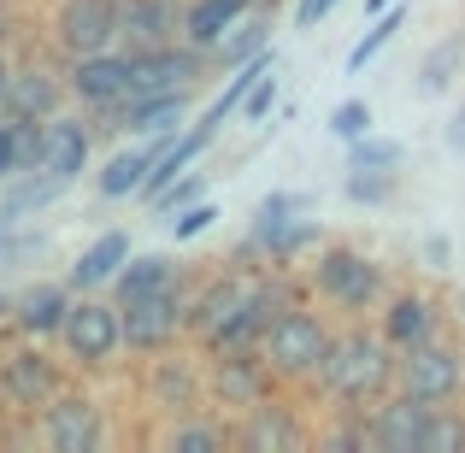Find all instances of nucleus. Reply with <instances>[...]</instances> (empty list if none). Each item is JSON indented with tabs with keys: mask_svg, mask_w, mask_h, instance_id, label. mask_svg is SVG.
<instances>
[{
	"mask_svg": "<svg viewBox=\"0 0 465 453\" xmlns=\"http://www.w3.org/2000/svg\"><path fill=\"white\" fill-rule=\"evenodd\" d=\"M301 289H307V300H318L336 324H365V318H377V306H383V295L395 289V277H389V265L371 260L365 248L324 236L312 248V260L301 265Z\"/></svg>",
	"mask_w": 465,
	"mask_h": 453,
	"instance_id": "f03ea898",
	"label": "nucleus"
},
{
	"mask_svg": "<svg viewBox=\"0 0 465 453\" xmlns=\"http://www.w3.org/2000/svg\"><path fill=\"white\" fill-rule=\"evenodd\" d=\"M324 241V230H318V218H289L283 230H277L272 241H265V265H283V271H301V260Z\"/></svg>",
	"mask_w": 465,
	"mask_h": 453,
	"instance_id": "c85d7f7f",
	"label": "nucleus"
},
{
	"mask_svg": "<svg viewBox=\"0 0 465 453\" xmlns=\"http://www.w3.org/2000/svg\"><path fill=\"white\" fill-rule=\"evenodd\" d=\"M183 6L189 0H118V47L148 54V47L183 42Z\"/></svg>",
	"mask_w": 465,
	"mask_h": 453,
	"instance_id": "a211bd4d",
	"label": "nucleus"
},
{
	"mask_svg": "<svg viewBox=\"0 0 465 453\" xmlns=\"http://www.w3.org/2000/svg\"><path fill=\"white\" fill-rule=\"evenodd\" d=\"M59 353H65L71 371L83 377H101L118 365V353H124V312H118L113 295H77L65 312V324H59Z\"/></svg>",
	"mask_w": 465,
	"mask_h": 453,
	"instance_id": "20e7f679",
	"label": "nucleus"
},
{
	"mask_svg": "<svg viewBox=\"0 0 465 453\" xmlns=\"http://www.w3.org/2000/svg\"><path fill=\"white\" fill-rule=\"evenodd\" d=\"M383 6H395V0H365V18H377Z\"/></svg>",
	"mask_w": 465,
	"mask_h": 453,
	"instance_id": "37998d69",
	"label": "nucleus"
},
{
	"mask_svg": "<svg viewBox=\"0 0 465 453\" xmlns=\"http://www.w3.org/2000/svg\"><path fill=\"white\" fill-rule=\"evenodd\" d=\"M430 400L407 395V389H389L371 412H365V436H371L377 453H424V436H430Z\"/></svg>",
	"mask_w": 465,
	"mask_h": 453,
	"instance_id": "2eb2a0df",
	"label": "nucleus"
},
{
	"mask_svg": "<svg viewBox=\"0 0 465 453\" xmlns=\"http://www.w3.org/2000/svg\"><path fill=\"white\" fill-rule=\"evenodd\" d=\"M330 348H336V318L318 312V300H289L283 312L272 318L265 341H260L277 389L307 395V400H312L318 377H324V365H330Z\"/></svg>",
	"mask_w": 465,
	"mask_h": 453,
	"instance_id": "7ed1b4c3",
	"label": "nucleus"
},
{
	"mask_svg": "<svg viewBox=\"0 0 465 453\" xmlns=\"http://www.w3.org/2000/svg\"><path fill=\"white\" fill-rule=\"evenodd\" d=\"M30 424H35V436H42L54 453H94L106 442V407L89 395V389H77V383L59 389Z\"/></svg>",
	"mask_w": 465,
	"mask_h": 453,
	"instance_id": "9d476101",
	"label": "nucleus"
},
{
	"mask_svg": "<svg viewBox=\"0 0 465 453\" xmlns=\"http://www.w3.org/2000/svg\"><path fill=\"white\" fill-rule=\"evenodd\" d=\"M230 436H236V448H248V453H301V448L318 442L312 400L277 389L272 400H260L253 412H242V419L230 424Z\"/></svg>",
	"mask_w": 465,
	"mask_h": 453,
	"instance_id": "0eeeda50",
	"label": "nucleus"
},
{
	"mask_svg": "<svg viewBox=\"0 0 465 453\" xmlns=\"http://www.w3.org/2000/svg\"><path fill=\"white\" fill-rule=\"evenodd\" d=\"M201 194H206V177H201V171L189 165V171H183L177 182H165V189L153 194V212H159V218H171V212H183V206H194Z\"/></svg>",
	"mask_w": 465,
	"mask_h": 453,
	"instance_id": "f704fd0d",
	"label": "nucleus"
},
{
	"mask_svg": "<svg viewBox=\"0 0 465 453\" xmlns=\"http://www.w3.org/2000/svg\"><path fill=\"white\" fill-rule=\"evenodd\" d=\"M65 383H71V365L59 359V353H47V341L24 336L18 348L0 353V412H24V419H35V412H42Z\"/></svg>",
	"mask_w": 465,
	"mask_h": 453,
	"instance_id": "423d86ee",
	"label": "nucleus"
},
{
	"mask_svg": "<svg viewBox=\"0 0 465 453\" xmlns=\"http://www.w3.org/2000/svg\"><path fill=\"white\" fill-rule=\"evenodd\" d=\"M0 318H12V300L6 295H0Z\"/></svg>",
	"mask_w": 465,
	"mask_h": 453,
	"instance_id": "c03bdc74",
	"label": "nucleus"
},
{
	"mask_svg": "<svg viewBox=\"0 0 465 453\" xmlns=\"http://www.w3.org/2000/svg\"><path fill=\"white\" fill-rule=\"evenodd\" d=\"M65 189H71V182H65V177H54V171H42V165H35V171H18V177H12V189L0 194V224H6V230H12V224H24L30 212L54 206Z\"/></svg>",
	"mask_w": 465,
	"mask_h": 453,
	"instance_id": "5701e85b",
	"label": "nucleus"
},
{
	"mask_svg": "<svg viewBox=\"0 0 465 453\" xmlns=\"http://www.w3.org/2000/svg\"><path fill=\"white\" fill-rule=\"evenodd\" d=\"M177 283H189L183 260H171V253H130V260L118 265V277L106 283V295L124 306V300H142V295H165V289H177Z\"/></svg>",
	"mask_w": 465,
	"mask_h": 453,
	"instance_id": "412c9836",
	"label": "nucleus"
},
{
	"mask_svg": "<svg viewBox=\"0 0 465 453\" xmlns=\"http://www.w3.org/2000/svg\"><path fill=\"white\" fill-rule=\"evenodd\" d=\"M465 448V400L430 412V436H424V453H460Z\"/></svg>",
	"mask_w": 465,
	"mask_h": 453,
	"instance_id": "72a5a7b5",
	"label": "nucleus"
},
{
	"mask_svg": "<svg viewBox=\"0 0 465 453\" xmlns=\"http://www.w3.org/2000/svg\"><path fill=\"white\" fill-rule=\"evenodd\" d=\"M377 330H383V341L389 348H419V341H430V336H442L448 330V300L436 295V289H424V283H395L383 295V306H377V318H371Z\"/></svg>",
	"mask_w": 465,
	"mask_h": 453,
	"instance_id": "f8f14e48",
	"label": "nucleus"
},
{
	"mask_svg": "<svg viewBox=\"0 0 465 453\" xmlns=\"http://www.w3.org/2000/svg\"><path fill=\"white\" fill-rule=\"evenodd\" d=\"M142 395H148L153 412L165 419H183V412H201L213 407L206 400V353H183V348H165L148 359V377H142Z\"/></svg>",
	"mask_w": 465,
	"mask_h": 453,
	"instance_id": "9b49d317",
	"label": "nucleus"
},
{
	"mask_svg": "<svg viewBox=\"0 0 465 453\" xmlns=\"http://www.w3.org/2000/svg\"><path fill=\"white\" fill-rule=\"evenodd\" d=\"M148 165H153L148 142H142V148H124V153H113V159L101 165V177H94L101 201H124V194H142V177H148Z\"/></svg>",
	"mask_w": 465,
	"mask_h": 453,
	"instance_id": "cd10ccee",
	"label": "nucleus"
},
{
	"mask_svg": "<svg viewBox=\"0 0 465 453\" xmlns=\"http://www.w3.org/2000/svg\"><path fill=\"white\" fill-rule=\"evenodd\" d=\"M47 42L65 59L118 47V0H59L47 18Z\"/></svg>",
	"mask_w": 465,
	"mask_h": 453,
	"instance_id": "ddd939ff",
	"label": "nucleus"
},
{
	"mask_svg": "<svg viewBox=\"0 0 465 453\" xmlns=\"http://www.w3.org/2000/svg\"><path fill=\"white\" fill-rule=\"evenodd\" d=\"M248 6H277V0H248Z\"/></svg>",
	"mask_w": 465,
	"mask_h": 453,
	"instance_id": "a18cd8bd",
	"label": "nucleus"
},
{
	"mask_svg": "<svg viewBox=\"0 0 465 453\" xmlns=\"http://www.w3.org/2000/svg\"><path fill=\"white\" fill-rule=\"evenodd\" d=\"M365 130H371V106L365 101H341L336 113H330V136L336 142H360Z\"/></svg>",
	"mask_w": 465,
	"mask_h": 453,
	"instance_id": "e433bc0d",
	"label": "nucleus"
},
{
	"mask_svg": "<svg viewBox=\"0 0 465 453\" xmlns=\"http://www.w3.org/2000/svg\"><path fill=\"white\" fill-rule=\"evenodd\" d=\"M89 153H94V118L89 113H54L42 130V171H54V177L77 182L83 171H89Z\"/></svg>",
	"mask_w": 465,
	"mask_h": 453,
	"instance_id": "6ab92c4d",
	"label": "nucleus"
},
{
	"mask_svg": "<svg viewBox=\"0 0 465 453\" xmlns=\"http://www.w3.org/2000/svg\"><path fill=\"white\" fill-rule=\"evenodd\" d=\"M341 194H348L353 206H383V201H395V171H360V165H348Z\"/></svg>",
	"mask_w": 465,
	"mask_h": 453,
	"instance_id": "473e14b6",
	"label": "nucleus"
},
{
	"mask_svg": "<svg viewBox=\"0 0 465 453\" xmlns=\"http://www.w3.org/2000/svg\"><path fill=\"white\" fill-rule=\"evenodd\" d=\"M65 94H71V106H83L89 118L113 113V106L130 94V47L65 59Z\"/></svg>",
	"mask_w": 465,
	"mask_h": 453,
	"instance_id": "4468645a",
	"label": "nucleus"
},
{
	"mask_svg": "<svg viewBox=\"0 0 465 453\" xmlns=\"http://www.w3.org/2000/svg\"><path fill=\"white\" fill-rule=\"evenodd\" d=\"M460 59H465L460 35L436 42L430 54H424V65H419V94H448V89H454V77H460Z\"/></svg>",
	"mask_w": 465,
	"mask_h": 453,
	"instance_id": "7c9ffc66",
	"label": "nucleus"
},
{
	"mask_svg": "<svg viewBox=\"0 0 465 453\" xmlns=\"http://www.w3.org/2000/svg\"><path fill=\"white\" fill-rule=\"evenodd\" d=\"M448 148H460V153H465V101H460L454 124H448Z\"/></svg>",
	"mask_w": 465,
	"mask_h": 453,
	"instance_id": "a19ab883",
	"label": "nucleus"
},
{
	"mask_svg": "<svg viewBox=\"0 0 465 453\" xmlns=\"http://www.w3.org/2000/svg\"><path fill=\"white\" fill-rule=\"evenodd\" d=\"M401 159H407V148L395 136H371L365 130L360 142H348V165H360V171H401Z\"/></svg>",
	"mask_w": 465,
	"mask_h": 453,
	"instance_id": "2f4dec72",
	"label": "nucleus"
},
{
	"mask_svg": "<svg viewBox=\"0 0 465 453\" xmlns=\"http://www.w3.org/2000/svg\"><path fill=\"white\" fill-rule=\"evenodd\" d=\"M307 212V194H289V189H272L260 201V212H253V230L242 236V260H260L265 265V241L277 236V230L289 224V218H301Z\"/></svg>",
	"mask_w": 465,
	"mask_h": 453,
	"instance_id": "bb28decb",
	"label": "nucleus"
},
{
	"mask_svg": "<svg viewBox=\"0 0 465 453\" xmlns=\"http://www.w3.org/2000/svg\"><path fill=\"white\" fill-rule=\"evenodd\" d=\"M272 106H277V71H265V77L248 89V101H242L236 113L248 118V124H260V118H272Z\"/></svg>",
	"mask_w": 465,
	"mask_h": 453,
	"instance_id": "4c0bfd02",
	"label": "nucleus"
},
{
	"mask_svg": "<svg viewBox=\"0 0 465 453\" xmlns=\"http://www.w3.org/2000/svg\"><path fill=\"white\" fill-rule=\"evenodd\" d=\"M165 224H171V236H177V241H194V236H206V230L218 224V206H213V201L201 194L194 206H183V212H171Z\"/></svg>",
	"mask_w": 465,
	"mask_h": 453,
	"instance_id": "c9c22d12",
	"label": "nucleus"
},
{
	"mask_svg": "<svg viewBox=\"0 0 465 453\" xmlns=\"http://www.w3.org/2000/svg\"><path fill=\"white\" fill-rule=\"evenodd\" d=\"M272 395H277V377H272V365H265L260 348L206 353V400H213V412L242 419V412H253Z\"/></svg>",
	"mask_w": 465,
	"mask_h": 453,
	"instance_id": "1a4fd4ad",
	"label": "nucleus"
},
{
	"mask_svg": "<svg viewBox=\"0 0 465 453\" xmlns=\"http://www.w3.org/2000/svg\"><path fill=\"white\" fill-rule=\"evenodd\" d=\"M165 448H177V453H218V448H236V436H230V419H224V412L201 407V412L171 419Z\"/></svg>",
	"mask_w": 465,
	"mask_h": 453,
	"instance_id": "a878e982",
	"label": "nucleus"
},
{
	"mask_svg": "<svg viewBox=\"0 0 465 453\" xmlns=\"http://www.w3.org/2000/svg\"><path fill=\"white\" fill-rule=\"evenodd\" d=\"M6 83H12V59L0 54V113H6Z\"/></svg>",
	"mask_w": 465,
	"mask_h": 453,
	"instance_id": "79ce46f5",
	"label": "nucleus"
},
{
	"mask_svg": "<svg viewBox=\"0 0 465 453\" xmlns=\"http://www.w3.org/2000/svg\"><path fill=\"white\" fill-rule=\"evenodd\" d=\"M248 12H253L248 0H189V6H183V42L201 47V54H213L218 35H224L236 18H248Z\"/></svg>",
	"mask_w": 465,
	"mask_h": 453,
	"instance_id": "393cba45",
	"label": "nucleus"
},
{
	"mask_svg": "<svg viewBox=\"0 0 465 453\" xmlns=\"http://www.w3.org/2000/svg\"><path fill=\"white\" fill-rule=\"evenodd\" d=\"M395 389L430 400V407L465 400V341L454 330H442V336L419 341V348H401L395 353Z\"/></svg>",
	"mask_w": 465,
	"mask_h": 453,
	"instance_id": "39448f33",
	"label": "nucleus"
},
{
	"mask_svg": "<svg viewBox=\"0 0 465 453\" xmlns=\"http://www.w3.org/2000/svg\"><path fill=\"white\" fill-rule=\"evenodd\" d=\"M265 47H272V18H265V6H253L248 18H236L218 35V47L206 59H213V71H236V65H248L253 54H265Z\"/></svg>",
	"mask_w": 465,
	"mask_h": 453,
	"instance_id": "b1692460",
	"label": "nucleus"
},
{
	"mask_svg": "<svg viewBox=\"0 0 465 453\" xmlns=\"http://www.w3.org/2000/svg\"><path fill=\"white\" fill-rule=\"evenodd\" d=\"M336 6H341V0H295V24H301V30H312V24H324Z\"/></svg>",
	"mask_w": 465,
	"mask_h": 453,
	"instance_id": "58836bf2",
	"label": "nucleus"
},
{
	"mask_svg": "<svg viewBox=\"0 0 465 453\" xmlns=\"http://www.w3.org/2000/svg\"><path fill=\"white\" fill-rule=\"evenodd\" d=\"M389 389H395V348L383 341V330L371 318L365 324H336V348H330V365L312 389V407L371 412Z\"/></svg>",
	"mask_w": 465,
	"mask_h": 453,
	"instance_id": "f257e3e1",
	"label": "nucleus"
},
{
	"mask_svg": "<svg viewBox=\"0 0 465 453\" xmlns=\"http://www.w3.org/2000/svg\"><path fill=\"white\" fill-rule=\"evenodd\" d=\"M65 71L47 59H12V83H6V118H54L65 113Z\"/></svg>",
	"mask_w": 465,
	"mask_h": 453,
	"instance_id": "f3484780",
	"label": "nucleus"
},
{
	"mask_svg": "<svg viewBox=\"0 0 465 453\" xmlns=\"http://www.w3.org/2000/svg\"><path fill=\"white\" fill-rule=\"evenodd\" d=\"M424 265H430V271H448V265H454V241L448 236H424Z\"/></svg>",
	"mask_w": 465,
	"mask_h": 453,
	"instance_id": "ea45409f",
	"label": "nucleus"
},
{
	"mask_svg": "<svg viewBox=\"0 0 465 453\" xmlns=\"http://www.w3.org/2000/svg\"><path fill=\"white\" fill-rule=\"evenodd\" d=\"M77 289L71 283H30L18 300H12V330L30 341H59V324H65Z\"/></svg>",
	"mask_w": 465,
	"mask_h": 453,
	"instance_id": "aec40b11",
	"label": "nucleus"
},
{
	"mask_svg": "<svg viewBox=\"0 0 465 453\" xmlns=\"http://www.w3.org/2000/svg\"><path fill=\"white\" fill-rule=\"evenodd\" d=\"M401 30H407V6H401V0H395V6H383V12H377V18H371V30H365L360 42L348 47V71H365V65H371V59L383 54L389 42H395Z\"/></svg>",
	"mask_w": 465,
	"mask_h": 453,
	"instance_id": "c756f323",
	"label": "nucleus"
},
{
	"mask_svg": "<svg viewBox=\"0 0 465 453\" xmlns=\"http://www.w3.org/2000/svg\"><path fill=\"white\" fill-rule=\"evenodd\" d=\"M213 59L189 42H165L148 47V54H130V94H153V89H194L206 83Z\"/></svg>",
	"mask_w": 465,
	"mask_h": 453,
	"instance_id": "dca6fc26",
	"label": "nucleus"
},
{
	"mask_svg": "<svg viewBox=\"0 0 465 453\" xmlns=\"http://www.w3.org/2000/svg\"><path fill=\"white\" fill-rule=\"evenodd\" d=\"M189 289H194V277L165 289V295H142V300L118 306L124 312V353L130 359H153V353L189 341Z\"/></svg>",
	"mask_w": 465,
	"mask_h": 453,
	"instance_id": "6e6552de",
	"label": "nucleus"
},
{
	"mask_svg": "<svg viewBox=\"0 0 465 453\" xmlns=\"http://www.w3.org/2000/svg\"><path fill=\"white\" fill-rule=\"evenodd\" d=\"M130 260V236L124 230H106V236H94L89 248L77 253V265H71V277L65 283L77 289V295H89V289H106L118 277V265Z\"/></svg>",
	"mask_w": 465,
	"mask_h": 453,
	"instance_id": "4be33fe9",
	"label": "nucleus"
}]
</instances>
